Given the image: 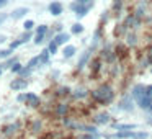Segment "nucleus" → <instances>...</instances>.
I'll use <instances>...</instances> for the list:
<instances>
[{"mask_svg":"<svg viewBox=\"0 0 152 139\" xmlns=\"http://www.w3.org/2000/svg\"><path fill=\"white\" fill-rule=\"evenodd\" d=\"M92 98L95 100L96 103H100V105H108V103H111L113 98H115V90L111 89V85L103 83V85L96 87L92 92Z\"/></svg>","mask_w":152,"mask_h":139,"instance_id":"nucleus-1","label":"nucleus"},{"mask_svg":"<svg viewBox=\"0 0 152 139\" xmlns=\"http://www.w3.org/2000/svg\"><path fill=\"white\" fill-rule=\"evenodd\" d=\"M134 103H136V102L132 100L131 93H129V95H126V97H123V98H121L118 108L123 110V111H132V110H134Z\"/></svg>","mask_w":152,"mask_h":139,"instance_id":"nucleus-2","label":"nucleus"},{"mask_svg":"<svg viewBox=\"0 0 152 139\" xmlns=\"http://www.w3.org/2000/svg\"><path fill=\"white\" fill-rule=\"evenodd\" d=\"M139 23H141V20H139V18L136 17L134 13H132V15H128V17L124 18L123 28H124V31H126V30H134V28L139 26Z\"/></svg>","mask_w":152,"mask_h":139,"instance_id":"nucleus-3","label":"nucleus"},{"mask_svg":"<svg viewBox=\"0 0 152 139\" xmlns=\"http://www.w3.org/2000/svg\"><path fill=\"white\" fill-rule=\"evenodd\" d=\"M144 95H145V85H142V83H137V85H134L131 89V97H132L134 102L141 100Z\"/></svg>","mask_w":152,"mask_h":139,"instance_id":"nucleus-4","label":"nucleus"},{"mask_svg":"<svg viewBox=\"0 0 152 139\" xmlns=\"http://www.w3.org/2000/svg\"><path fill=\"white\" fill-rule=\"evenodd\" d=\"M110 121H111L110 113H98L95 116V124H110Z\"/></svg>","mask_w":152,"mask_h":139,"instance_id":"nucleus-5","label":"nucleus"},{"mask_svg":"<svg viewBox=\"0 0 152 139\" xmlns=\"http://www.w3.org/2000/svg\"><path fill=\"white\" fill-rule=\"evenodd\" d=\"M49 12L54 17H59V15L62 13V4H61V2H53V4H49Z\"/></svg>","mask_w":152,"mask_h":139,"instance_id":"nucleus-6","label":"nucleus"},{"mask_svg":"<svg viewBox=\"0 0 152 139\" xmlns=\"http://www.w3.org/2000/svg\"><path fill=\"white\" fill-rule=\"evenodd\" d=\"M69 40H70L69 33H59V34H56V38H54V43H56L57 46H61V44H66Z\"/></svg>","mask_w":152,"mask_h":139,"instance_id":"nucleus-7","label":"nucleus"},{"mask_svg":"<svg viewBox=\"0 0 152 139\" xmlns=\"http://www.w3.org/2000/svg\"><path fill=\"white\" fill-rule=\"evenodd\" d=\"M136 103H137V106H139L141 110H144V111H147V108L151 106V103H152V98H149V97H145V95H144L141 100H137Z\"/></svg>","mask_w":152,"mask_h":139,"instance_id":"nucleus-8","label":"nucleus"},{"mask_svg":"<svg viewBox=\"0 0 152 139\" xmlns=\"http://www.w3.org/2000/svg\"><path fill=\"white\" fill-rule=\"evenodd\" d=\"M26 85H28V82L25 79H17V80H13V82L10 83V87L13 90H21V89H26Z\"/></svg>","mask_w":152,"mask_h":139,"instance_id":"nucleus-9","label":"nucleus"},{"mask_svg":"<svg viewBox=\"0 0 152 139\" xmlns=\"http://www.w3.org/2000/svg\"><path fill=\"white\" fill-rule=\"evenodd\" d=\"M28 8H25V7H20V8H15L13 12H12V18H15V20H18V18H21V17H25V15L28 13Z\"/></svg>","mask_w":152,"mask_h":139,"instance_id":"nucleus-10","label":"nucleus"},{"mask_svg":"<svg viewBox=\"0 0 152 139\" xmlns=\"http://www.w3.org/2000/svg\"><path fill=\"white\" fill-rule=\"evenodd\" d=\"M26 103L30 106H38L39 105V97L34 93H26Z\"/></svg>","mask_w":152,"mask_h":139,"instance_id":"nucleus-11","label":"nucleus"},{"mask_svg":"<svg viewBox=\"0 0 152 139\" xmlns=\"http://www.w3.org/2000/svg\"><path fill=\"white\" fill-rule=\"evenodd\" d=\"M137 126L136 124H129V123H124V124H113V129H118V131H132Z\"/></svg>","mask_w":152,"mask_h":139,"instance_id":"nucleus-12","label":"nucleus"},{"mask_svg":"<svg viewBox=\"0 0 152 139\" xmlns=\"http://www.w3.org/2000/svg\"><path fill=\"white\" fill-rule=\"evenodd\" d=\"M88 59H90V51H85V53L82 54V57H80L79 64H77V67H79V70H82L83 67H85V64L88 62Z\"/></svg>","mask_w":152,"mask_h":139,"instance_id":"nucleus-13","label":"nucleus"},{"mask_svg":"<svg viewBox=\"0 0 152 139\" xmlns=\"http://www.w3.org/2000/svg\"><path fill=\"white\" fill-rule=\"evenodd\" d=\"M113 138L116 139H132V131H118L113 134Z\"/></svg>","mask_w":152,"mask_h":139,"instance_id":"nucleus-14","label":"nucleus"},{"mask_svg":"<svg viewBox=\"0 0 152 139\" xmlns=\"http://www.w3.org/2000/svg\"><path fill=\"white\" fill-rule=\"evenodd\" d=\"M126 43H128L129 46H136V44H137V36H136L134 31H129V33L126 34Z\"/></svg>","mask_w":152,"mask_h":139,"instance_id":"nucleus-15","label":"nucleus"},{"mask_svg":"<svg viewBox=\"0 0 152 139\" xmlns=\"http://www.w3.org/2000/svg\"><path fill=\"white\" fill-rule=\"evenodd\" d=\"M75 46H70V44H69V46H66V48H64V51H62V56L64 57H66V59H69V57H72L74 56V54H75Z\"/></svg>","mask_w":152,"mask_h":139,"instance_id":"nucleus-16","label":"nucleus"},{"mask_svg":"<svg viewBox=\"0 0 152 139\" xmlns=\"http://www.w3.org/2000/svg\"><path fill=\"white\" fill-rule=\"evenodd\" d=\"M123 4H124V0H115V2H113V12H115V15L121 13Z\"/></svg>","mask_w":152,"mask_h":139,"instance_id":"nucleus-17","label":"nucleus"},{"mask_svg":"<svg viewBox=\"0 0 152 139\" xmlns=\"http://www.w3.org/2000/svg\"><path fill=\"white\" fill-rule=\"evenodd\" d=\"M88 95V92H87V89H77L75 92L72 93L74 98H85V97Z\"/></svg>","mask_w":152,"mask_h":139,"instance_id":"nucleus-18","label":"nucleus"},{"mask_svg":"<svg viewBox=\"0 0 152 139\" xmlns=\"http://www.w3.org/2000/svg\"><path fill=\"white\" fill-rule=\"evenodd\" d=\"M49 49H44L43 51V53H41L39 54V62L41 64H48V62H49Z\"/></svg>","mask_w":152,"mask_h":139,"instance_id":"nucleus-19","label":"nucleus"},{"mask_svg":"<svg viewBox=\"0 0 152 139\" xmlns=\"http://www.w3.org/2000/svg\"><path fill=\"white\" fill-rule=\"evenodd\" d=\"M70 31H72V34H80V33H83V25H82V23H74L72 28H70Z\"/></svg>","mask_w":152,"mask_h":139,"instance_id":"nucleus-20","label":"nucleus"},{"mask_svg":"<svg viewBox=\"0 0 152 139\" xmlns=\"http://www.w3.org/2000/svg\"><path fill=\"white\" fill-rule=\"evenodd\" d=\"M56 111H57V115H59V116H66V113L69 111V106L64 105V103H61V105H57Z\"/></svg>","mask_w":152,"mask_h":139,"instance_id":"nucleus-21","label":"nucleus"},{"mask_svg":"<svg viewBox=\"0 0 152 139\" xmlns=\"http://www.w3.org/2000/svg\"><path fill=\"white\" fill-rule=\"evenodd\" d=\"M149 134L144 131H132V139H147Z\"/></svg>","mask_w":152,"mask_h":139,"instance_id":"nucleus-22","label":"nucleus"},{"mask_svg":"<svg viewBox=\"0 0 152 139\" xmlns=\"http://www.w3.org/2000/svg\"><path fill=\"white\" fill-rule=\"evenodd\" d=\"M38 64H41L39 62V56H36V57H33V59L30 61V62L26 64V67H30V69H33V67H36Z\"/></svg>","mask_w":152,"mask_h":139,"instance_id":"nucleus-23","label":"nucleus"},{"mask_svg":"<svg viewBox=\"0 0 152 139\" xmlns=\"http://www.w3.org/2000/svg\"><path fill=\"white\" fill-rule=\"evenodd\" d=\"M48 49H49L51 54H56V53H57V44L54 43V41H51V43H49V48H48Z\"/></svg>","mask_w":152,"mask_h":139,"instance_id":"nucleus-24","label":"nucleus"},{"mask_svg":"<svg viewBox=\"0 0 152 139\" xmlns=\"http://www.w3.org/2000/svg\"><path fill=\"white\" fill-rule=\"evenodd\" d=\"M46 31H48V26H46V25H39V26H38L36 34H46Z\"/></svg>","mask_w":152,"mask_h":139,"instance_id":"nucleus-25","label":"nucleus"},{"mask_svg":"<svg viewBox=\"0 0 152 139\" xmlns=\"http://www.w3.org/2000/svg\"><path fill=\"white\" fill-rule=\"evenodd\" d=\"M23 26H25V30H26V31H30L31 28L34 26V21H33V20H28V21H25V25H23Z\"/></svg>","mask_w":152,"mask_h":139,"instance_id":"nucleus-26","label":"nucleus"},{"mask_svg":"<svg viewBox=\"0 0 152 139\" xmlns=\"http://www.w3.org/2000/svg\"><path fill=\"white\" fill-rule=\"evenodd\" d=\"M23 43H25V41H23V40H21V38H20V40H18V41H13V43L10 44V49H15V48L21 46V44H23Z\"/></svg>","mask_w":152,"mask_h":139,"instance_id":"nucleus-27","label":"nucleus"},{"mask_svg":"<svg viewBox=\"0 0 152 139\" xmlns=\"http://www.w3.org/2000/svg\"><path fill=\"white\" fill-rule=\"evenodd\" d=\"M69 92H70V89H67V87H62V89L57 90V93H59V95H69Z\"/></svg>","mask_w":152,"mask_h":139,"instance_id":"nucleus-28","label":"nucleus"},{"mask_svg":"<svg viewBox=\"0 0 152 139\" xmlns=\"http://www.w3.org/2000/svg\"><path fill=\"white\" fill-rule=\"evenodd\" d=\"M12 51H13V49H4V51H0V57H8L12 54Z\"/></svg>","mask_w":152,"mask_h":139,"instance_id":"nucleus-29","label":"nucleus"},{"mask_svg":"<svg viewBox=\"0 0 152 139\" xmlns=\"http://www.w3.org/2000/svg\"><path fill=\"white\" fill-rule=\"evenodd\" d=\"M10 69H12V72H20V70H21V66H20L18 62H15L13 66L10 67Z\"/></svg>","mask_w":152,"mask_h":139,"instance_id":"nucleus-30","label":"nucleus"},{"mask_svg":"<svg viewBox=\"0 0 152 139\" xmlns=\"http://www.w3.org/2000/svg\"><path fill=\"white\" fill-rule=\"evenodd\" d=\"M145 97L152 98V85H145Z\"/></svg>","mask_w":152,"mask_h":139,"instance_id":"nucleus-31","label":"nucleus"},{"mask_svg":"<svg viewBox=\"0 0 152 139\" xmlns=\"http://www.w3.org/2000/svg\"><path fill=\"white\" fill-rule=\"evenodd\" d=\"M43 40H44V34H36V40H34V43L39 44V43H43Z\"/></svg>","mask_w":152,"mask_h":139,"instance_id":"nucleus-32","label":"nucleus"},{"mask_svg":"<svg viewBox=\"0 0 152 139\" xmlns=\"http://www.w3.org/2000/svg\"><path fill=\"white\" fill-rule=\"evenodd\" d=\"M5 20H7V15H5V13H0V25L4 23Z\"/></svg>","mask_w":152,"mask_h":139,"instance_id":"nucleus-33","label":"nucleus"},{"mask_svg":"<svg viewBox=\"0 0 152 139\" xmlns=\"http://www.w3.org/2000/svg\"><path fill=\"white\" fill-rule=\"evenodd\" d=\"M7 4H8V0H0V8H2V7H5Z\"/></svg>","mask_w":152,"mask_h":139,"instance_id":"nucleus-34","label":"nucleus"},{"mask_svg":"<svg viewBox=\"0 0 152 139\" xmlns=\"http://www.w3.org/2000/svg\"><path fill=\"white\" fill-rule=\"evenodd\" d=\"M79 4H88V2H92V0H77Z\"/></svg>","mask_w":152,"mask_h":139,"instance_id":"nucleus-35","label":"nucleus"},{"mask_svg":"<svg viewBox=\"0 0 152 139\" xmlns=\"http://www.w3.org/2000/svg\"><path fill=\"white\" fill-rule=\"evenodd\" d=\"M147 111H149V113H152V103H151V106L147 108Z\"/></svg>","mask_w":152,"mask_h":139,"instance_id":"nucleus-36","label":"nucleus"},{"mask_svg":"<svg viewBox=\"0 0 152 139\" xmlns=\"http://www.w3.org/2000/svg\"><path fill=\"white\" fill-rule=\"evenodd\" d=\"M2 41H5V38H4V36H0V43H2Z\"/></svg>","mask_w":152,"mask_h":139,"instance_id":"nucleus-37","label":"nucleus"},{"mask_svg":"<svg viewBox=\"0 0 152 139\" xmlns=\"http://www.w3.org/2000/svg\"><path fill=\"white\" fill-rule=\"evenodd\" d=\"M151 56H152V48H151Z\"/></svg>","mask_w":152,"mask_h":139,"instance_id":"nucleus-38","label":"nucleus"},{"mask_svg":"<svg viewBox=\"0 0 152 139\" xmlns=\"http://www.w3.org/2000/svg\"><path fill=\"white\" fill-rule=\"evenodd\" d=\"M0 74H2V69H0Z\"/></svg>","mask_w":152,"mask_h":139,"instance_id":"nucleus-39","label":"nucleus"}]
</instances>
